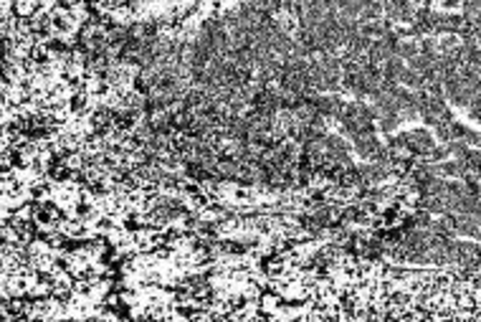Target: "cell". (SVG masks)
Instances as JSON below:
<instances>
[{"mask_svg":"<svg viewBox=\"0 0 481 322\" xmlns=\"http://www.w3.org/2000/svg\"><path fill=\"white\" fill-rule=\"evenodd\" d=\"M416 53H418L416 43H398V48H395V56H400V59H413Z\"/></svg>","mask_w":481,"mask_h":322,"instance_id":"1","label":"cell"}]
</instances>
